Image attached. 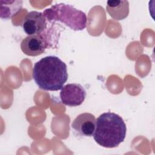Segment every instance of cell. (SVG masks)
<instances>
[{
	"mask_svg": "<svg viewBox=\"0 0 155 155\" xmlns=\"http://www.w3.org/2000/svg\"><path fill=\"white\" fill-rule=\"evenodd\" d=\"M32 76L41 89L58 91L67 81V65L57 56H45L35 64Z\"/></svg>",
	"mask_w": 155,
	"mask_h": 155,
	"instance_id": "6da1fadb",
	"label": "cell"
},
{
	"mask_svg": "<svg viewBox=\"0 0 155 155\" xmlns=\"http://www.w3.org/2000/svg\"><path fill=\"white\" fill-rule=\"evenodd\" d=\"M127 127L123 119L118 114L106 112L96 119L93 134L94 140L105 148H115L122 142L126 136Z\"/></svg>",
	"mask_w": 155,
	"mask_h": 155,
	"instance_id": "7a4b0ae2",
	"label": "cell"
},
{
	"mask_svg": "<svg viewBox=\"0 0 155 155\" xmlns=\"http://www.w3.org/2000/svg\"><path fill=\"white\" fill-rule=\"evenodd\" d=\"M43 15L48 22L59 21L74 31L82 30L87 25L85 13L70 4H54L45 9Z\"/></svg>",
	"mask_w": 155,
	"mask_h": 155,
	"instance_id": "3957f363",
	"label": "cell"
},
{
	"mask_svg": "<svg viewBox=\"0 0 155 155\" xmlns=\"http://www.w3.org/2000/svg\"><path fill=\"white\" fill-rule=\"evenodd\" d=\"M86 97L84 88L79 84L73 83L64 85L60 92V97L62 104L69 107H76L81 105Z\"/></svg>",
	"mask_w": 155,
	"mask_h": 155,
	"instance_id": "277c9868",
	"label": "cell"
},
{
	"mask_svg": "<svg viewBox=\"0 0 155 155\" xmlns=\"http://www.w3.org/2000/svg\"><path fill=\"white\" fill-rule=\"evenodd\" d=\"M48 44L46 36L41 33L25 38L21 43V48L25 54L36 56L42 54L48 47Z\"/></svg>",
	"mask_w": 155,
	"mask_h": 155,
	"instance_id": "5b68a950",
	"label": "cell"
},
{
	"mask_svg": "<svg viewBox=\"0 0 155 155\" xmlns=\"http://www.w3.org/2000/svg\"><path fill=\"white\" fill-rule=\"evenodd\" d=\"M47 19L43 13L31 11L25 17L22 27L28 36L41 34L47 28Z\"/></svg>",
	"mask_w": 155,
	"mask_h": 155,
	"instance_id": "8992f818",
	"label": "cell"
},
{
	"mask_svg": "<svg viewBox=\"0 0 155 155\" xmlns=\"http://www.w3.org/2000/svg\"><path fill=\"white\" fill-rule=\"evenodd\" d=\"M96 119L94 116L89 113L79 114L73 121L71 127L76 134L91 137L93 136L96 128Z\"/></svg>",
	"mask_w": 155,
	"mask_h": 155,
	"instance_id": "52a82bcc",
	"label": "cell"
},
{
	"mask_svg": "<svg viewBox=\"0 0 155 155\" xmlns=\"http://www.w3.org/2000/svg\"><path fill=\"white\" fill-rule=\"evenodd\" d=\"M106 10L114 19L122 20L129 14V2L125 0H110L107 2Z\"/></svg>",
	"mask_w": 155,
	"mask_h": 155,
	"instance_id": "ba28073f",
	"label": "cell"
},
{
	"mask_svg": "<svg viewBox=\"0 0 155 155\" xmlns=\"http://www.w3.org/2000/svg\"><path fill=\"white\" fill-rule=\"evenodd\" d=\"M22 7V1H0V17L8 19L16 15Z\"/></svg>",
	"mask_w": 155,
	"mask_h": 155,
	"instance_id": "9c48e42d",
	"label": "cell"
}]
</instances>
